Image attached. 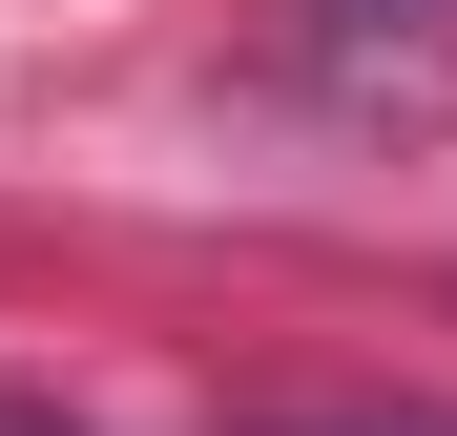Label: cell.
<instances>
[{
    "instance_id": "3957f363",
    "label": "cell",
    "mask_w": 457,
    "mask_h": 436,
    "mask_svg": "<svg viewBox=\"0 0 457 436\" xmlns=\"http://www.w3.org/2000/svg\"><path fill=\"white\" fill-rule=\"evenodd\" d=\"M0 436H62V415H0Z\"/></svg>"
},
{
    "instance_id": "6da1fadb",
    "label": "cell",
    "mask_w": 457,
    "mask_h": 436,
    "mask_svg": "<svg viewBox=\"0 0 457 436\" xmlns=\"http://www.w3.org/2000/svg\"><path fill=\"white\" fill-rule=\"evenodd\" d=\"M374 21H416V0H333V42H374Z\"/></svg>"
},
{
    "instance_id": "7a4b0ae2",
    "label": "cell",
    "mask_w": 457,
    "mask_h": 436,
    "mask_svg": "<svg viewBox=\"0 0 457 436\" xmlns=\"http://www.w3.org/2000/svg\"><path fill=\"white\" fill-rule=\"evenodd\" d=\"M250 436H270V415H250ZM374 436H457V415H374Z\"/></svg>"
}]
</instances>
